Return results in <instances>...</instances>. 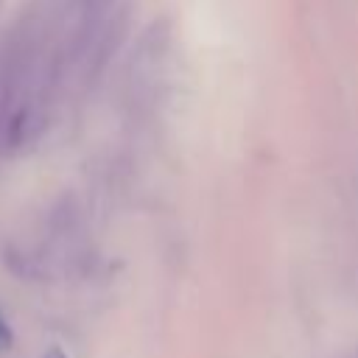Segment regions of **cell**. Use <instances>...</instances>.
Listing matches in <instances>:
<instances>
[{
  "mask_svg": "<svg viewBox=\"0 0 358 358\" xmlns=\"http://www.w3.org/2000/svg\"><path fill=\"white\" fill-rule=\"evenodd\" d=\"M8 347H11V330H8L6 319L0 316V352H3V350H8Z\"/></svg>",
  "mask_w": 358,
  "mask_h": 358,
  "instance_id": "obj_1",
  "label": "cell"
},
{
  "mask_svg": "<svg viewBox=\"0 0 358 358\" xmlns=\"http://www.w3.org/2000/svg\"><path fill=\"white\" fill-rule=\"evenodd\" d=\"M45 358H67V355H64V352H62V350H59V347H50V350H48V355H45Z\"/></svg>",
  "mask_w": 358,
  "mask_h": 358,
  "instance_id": "obj_2",
  "label": "cell"
}]
</instances>
